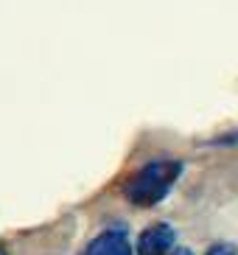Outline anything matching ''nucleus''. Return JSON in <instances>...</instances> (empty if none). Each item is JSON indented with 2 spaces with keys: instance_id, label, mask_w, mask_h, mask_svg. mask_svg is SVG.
<instances>
[{
  "instance_id": "1",
  "label": "nucleus",
  "mask_w": 238,
  "mask_h": 255,
  "mask_svg": "<svg viewBox=\"0 0 238 255\" xmlns=\"http://www.w3.org/2000/svg\"><path fill=\"white\" fill-rule=\"evenodd\" d=\"M182 174V163L179 160H154L146 163L143 168L132 174L123 185V196L137 208H151V205L163 202L174 182Z\"/></svg>"
},
{
  "instance_id": "2",
  "label": "nucleus",
  "mask_w": 238,
  "mask_h": 255,
  "mask_svg": "<svg viewBox=\"0 0 238 255\" xmlns=\"http://www.w3.org/2000/svg\"><path fill=\"white\" fill-rule=\"evenodd\" d=\"M174 239H177V233L171 225H165V222L149 225L137 236V255H165L174 247Z\"/></svg>"
},
{
  "instance_id": "3",
  "label": "nucleus",
  "mask_w": 238,
  "mask_h": 255,
  "mask_svg": "<svg viewBox=\"0 0 238 255\" xmlns=\"http://www.w3.org/2000/svg\"><path fill=\"white\" fill-rule=\"evenodd\" d=\"M84 255H134L123 230H107L84 247Z\"/></svg>"
},
{
  "instance_id": "4",
  "label": "nucleus",
  "mask_w": 238,
  "mask_h": 255,
  "mask_svg": "<svg viewBox=\"0 0 238 255\" xmlns=\"http://www.w3.org/2000/svg\"><path fill=\"white\" fill-rule=\"evenodd\" d=\"M208 255H236V247H230V244H213L208 250Z\"/></svg>"
},
{
  "instance_id": "5",
  "label": "nucleus",
  "mask_w": 238,
  "mask_h": 255,
  "mask_svg": "<svg viewBox=\"0 0 238 255\" xmlns=\"http://www.w3.org/2000/svg\"><path fill=\"white\" fill-rule=\"evenodd\" d=\"M171 255H194V253H191V250H174Z\"/></svg>"
},
{
  "instance_id": "6",
  "label": "nucleus",
  "mask_w": 238,
  "mask_h": 255,
  "mask_svg": "<svg viewBox=\"0 0 238 255\" xmlns=\"http://www.w3.org/2000/svg\"><path fill=\"white\" fill-rule=\"evenodd\" d=\"M0 255H6V250H3V247H0Z\"/></svg>"
}]
</instances>
